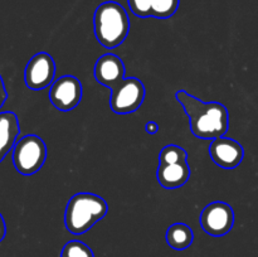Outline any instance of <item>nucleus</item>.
I'll use <instances>...</instances> for the list:
<instances>
[{"mask_svg":"<svg viewBox=\"0 0 258 257\" xmlns=\"http://www.w3.org/2000/svg\"><path fill=\"white\" fill-rule=\"evenodd\" d=\"M175 98L189 118L190 131L202 140H216L226 135L229 126V115L221 102H203L186 91L180 90Z\"/></svg>","mask_w":258,"mask_h":257,"instance_id":"f257e3e1","label":"nucleus"},{"mask_svg":"<svg viewBox=\"0 0 258 257\" xmlns=\"http://www.w3.org/2000/svg\"><path fill=\"white\" fill-rule=\"evenodd\" d=\"M93 29L97 42L107 49H113L125 42L130 32L127 12L116 2L100 4L93 15Z\"/></svg>","mask_w":258,"mask_h":257,"instance_id":"f03ea898","label":"nucleus"},{"mask_svg":"<svg viewBox=\"0 0 258 257\" xmlns=\"http://www.w3.org/2000/svg\"><path fill=\"white\" fill-rule=\"evenodd\" d=\"M107 212V202L102 197L93 193H77L66 207V228L72 234H83L101 221Z\"/></svg>","mask_w":258,"mask_h":257,"instance_id":"7ed1b4c3","label":"nucleus"},{"mask_svg":"<svg viewBox=\"0 0 258 257\" xmlns=\"http://www.w3.org/2000/svg\"><path fill=\"white\" fill-rule=\"evenodd\" d=\"M47 159V145L37 135H25L13 149V164L18 173L33 175L42 169Z\"/></svg>","mask_w":258,"mask_h":257,"instance_id":"20e7f679","label":"nucleus"},{"mask_svg":"<svg viewBox=\"0 0 258 257\" xmlns=\"http://www.w3.org/2000/svg\"><path fill=\"white\" fill-rule=\"evenodd\" d=\"M110 91L111 110L118 115L135 112L145 100V86L136 77L123 78Z\"/></svg>","mask_w":258,"mask_h":257,"instance_id":"39448f33","label":"nucleus"},{"mask_svg":"<svg viewBox=\"0 0 258 257\" xmlns=\"http://www.w3.org/2000/svg\"><path fill=\"white\" fill-rule=\"evenodd\" d=\"M82 83L75 76L66 75L53 81L49 88V101L57 110L67 112L80 105L82 100Z\"/></svg>","mask_w":258,"mask_h":257,"instance_id":"423d86ee","label":"nucleus"},{"mask_svg":"<svg viewBox=\"0 0 258 257\" xmlns=\"http://www.w3.org/2000/svg\"><path fill=\"white\" fill-rule=\"evenodd\" d=\"M199 222L206 233L213 237L226 236L233 228V208L224 202H213L204 207Z\"/></svg>","mask_w":258,"mask_h":257,"instance_id":"0eeeda50","label":"nucleus"},{"mask_svg":"<svg viewBox=\"0 0 258 257\" xmlns=\"http://www.w3.org/2000/svg\"><path fill=\"white\" fill-rule=\"evenodd\" d=\"M55 75V63L49 53L39 52L28 62L24 72L25 85L33 91H40L52 85Z\"/></svg>","mask_w":258,"mask_h":257,"instance_id":"6e6552de","label":"nucleus"},{"mask_svg":"<svg viewBox=\"0 0 258 257\" xmlns=\"http://www.w3.org/2000/svg\"><path fill=\"white\" fill-rule=\"evenodd\" d=\"M209 155L212 160L221 168L231 170L242 163L244 156V149L234 139L222 138L216 139L209 146Z\"/></svg>","mask_w":258,"mask_h":257,"instance_id":"1a4fd4ad","label":"nucleus"},{"mask_svg":"<svg viewBox=\"0 0 258 257\" xmlns=\"http://www.w3.org/2000/svg\"><path fill=\"white\" fill-rule=\"evenodd\" d=\"M93 75L98 83L111 90L125 78V65L120 57L107 53L96 60Z\"/></svg>","mask_w":258,"mask_h":257,"instance_id":"9d476101","label":"nucleus"},{"mask_svg":"<svg viewBox=\"0 0 258 257\" xmlns=\"http://www.w3.org/2000/svg\"><path fill=\"white\" fill-rule=\"evenodd\" d=\"M190 166L188 160L176 164L159 165L156 178L159 184L165 189H176L183 186L190 178Z\"/></svg>","mask_w":258,"mask_h":257,"instance_id":"9b49d317","label":"nucleus"},{"mask_svg":"<svg viewBox=\"0 0 258 257\" xmlns=\"http://www.w3.org/2000/svg\"><path fill=\"white\" fill-rule=\"evenodd\" d=\"M20 134L18 116L14 112H0V163L17 144Z\"/></svg>","mask_w":258,"mask_h":257,"instance_id":"f8f14e48","label":"nucleus"},{"mask_svg":"<svg viewBox=\"0 0 258 257\" xmlns=\"http://www.w3.org/2000/svg\"><path fill=\"white\" fill-rule=\"evenodd\" d=\"M194 233L185 223H174L166 231V242L171 248L183 251L193 243Z\"/></svg>","mask_w":258,"mask_h":257,"instance_id":"ddd939ff","label":"nucleus"},{"mask_svg":"<svg viewBox=\"0 0 258 257\" xmlns=\"http://www.w3.org/2000/svg\"><path fill=\"white\" fill-rule=\"evenodd\" d=\"M184 160H188V153L181 146L174 144L164 146L159 154V165L176 164Z\"/></svg>","mask_w":258,"mask_h":257,"instance_id":"4468645a","label":"nucleus"},{"mask_svg":"<svg viewBox=\"0 0 258 257\" xmlns=\"http://www.w3.org/2000/svg\"><path fill=\"white\" fill-rule=\"evenodd\" d=\"M179 0H151V17L156 19H168L176 13Z\"/></svg>","mask_w":258,"mask_h":257,"instance_id":"2eb2a0df","label":"nucleus"},{"mask_svg":"<svg viewBox=\"0 0 258 257\" xmlns=\"http://www.w3.org/2000/svg\"><path fill=\"white\" fill-rule=\"evenodd\" d=\"M60 257H95L93 251L81 241H70L64 244Z\"/></svg>","mask_w":258,"mask_h":257,"instance_id":"dca6fc26","label":"nucleus"},{"mask_svg":"<svg viewBox=\"0 0 258 257\" xmlns=\"http://www.w3.org/2000/svg\"><path fill=\"white\" fill-rule=\"evenodd\" d=\"M131 12L139 18L151 17V0H127Z\"/></svg>","mask_w":258,"mask_h":257,"instance_id":"f3484780","label":"nucleus"},{"mask_svg":"<svg viewBox=\"0 0 258 257\" xmlns=\"http://www.w3.org/2000/svg\"><path fill=\"white\" fill-rule=\"evenodd\" d=\"M8 98V92H7V88H5L4 85V81H3V77L0 76V108L3 107V105L5 103Z\"/></svg>","mask_w":258,"mask_h":257,"instance_id":"a211bd4d","label":"nucleus"},{"mask_svg":"<svg viewBox=\"0 0 258 257\" xmlns=\"http://www.w3.org/2000/svg\"><path fill=\"white\" fill-rule=\"evenodd\" d=\"M145 130L146 133L150 134V135H154V134H156L159 131L158 122H155V121H149L145 125Z\"/></svg>","mask_w":258,"mask_h":257,"instance_id":"6ab92c4d","label":"nucleus"},{"mask_svg":"<svg viewBox=\"0 0 258 257\" xmlns=\"http://www.w3.org/2000/svg\"><path fill=\"white\" fill-rule=\"evenodd\" d=\"M5 234H7V226H5V221L3 218L2 213H0V242L4 239Z\"/></svg>","mask_w":258,"mask_h":257,"instance_id":"aec40b11","label":"nucleus"}]
</instances>
